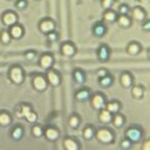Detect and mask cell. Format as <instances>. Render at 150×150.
Masks as SVG:
<instances>
[{
	"mask_svg": "<svg viewBox=\"0 0 150 150\" xmlns=\"http://www.w3.org/2000/svg\"><path fill=\"white\" fill-rule=\"evenodd\" d=\"M95 138L102 143V144H110L115 139V134L112 132L111 129L108 128H101L95 131Z\"/></svg>",
	"mask_w": 150,
	"mask_h": 150,
	"instance_id": "1",
	"label": "cell"
},
{
	"mask_svg": "<svg viewBox=\"0 0 150 150\" xmlns=\"http://www.w3.org/2000/svg\"><path fill=\"white\" fill-rule=\"evenodd\" d=\"M8 79L13 84H21L25 80V71L20 66H12L8 70Z\"/></svg>",
	"mask_w": 150,
	"mask_h": 150,
	"instance_id": "2",
	"label": "cell"
},
{
	"mask_svg": "<svg viewBox=\"0 0 150 150\" xmlns=\"http://www.w3.org/2000/svg\"><path fill=\"white\" fill-rule=\"evenodd\" d=\"M124 137L128 138L129 141H131L132 144L134 143H138L143 138V130L137 125L129 127L124 132Z\"/></svg>",
	"mask_w": 150,
	"mask_h": 150,
	"instance_id": "3",
	"label": "cell"
},
{
	"mask_svg": "<svg viewBox=\"0 0 150 150\" xmlns=\"http://www.w3.org/2000/svg\"><path fill=\"white\" fill-rule=\"evenodd\" d=\"M32 86L36 91H45L48 87V82L46 80V76L41 75V74H35L32 77Z\"/></svg>",
	"mask_w": 150,
	"mask_h": 150,
	"instance_id": "4",
	"label": "cell"
},
{
	"mask_svg": "<svg viewBox=\"0 0 150 150\" xmlns=\"http://www.w3.org/2000/svg\"><path fill=\"white\" fill-rule=\"evenodd\" d=\"M89 100H90V104H91L93 109H95V110L100 111L101 109L105 108L107 100H105V97H104V95H103V94H101V93H96V94L91 95Z\"/></svg>",
	"mask_w": 150,
	"mask_h": 150,
	"instance_id": "5",
	"label": "cell"
},
{
	"mask_svg": "<svg viewBox=\"0 0 150 150\" xmlns=\"http://www.w3.org/2000/svg\"><path fill=\"white\" fill-rule=\"evenodd\" d=\"M46 80L48 82V86H52V87H57L61 84V75L59 71H56L55 69L53 68H49L47 69V73H46Z\"/></svg>",
	"mask_w": 150,
	"mask_h": 150,
	"instance_id": "6",
	"label": "cell"
},
{
	"mask_svg": "<svg viewBox=\"0 0 150 150\" xmlns=\"http://www.w3.org/2000/svg\"><path fill=\"white\" fill-rule=\"evenodd\" d=\"M18 20H19L18 14H16L15 12H13V11H6V12H4L2 15H1V22H2V25H4L5 27H7V28L11 27V26H13L14 23H16Z\"/></svg>",
	"mask_w": 150,
	"mask_h": 150,
	"instance_id": "7",
	"label": "cell"
},
{
	"mask_svg": "<svg viewBox=\"0 0 150 150\" xmlns=\"http://www.w3.org/2000/svg\"><path fill=\"white\" fill-rule=\"evenodd\" d=\"M56 28V25L54 22V20L49 19V18H46V19H42L40 22H39V30L42 33V34H48L53 30H55Z\"/></svg>",
	"mask_w": 150,
	"mask_h": 150,
	"instance_id": "8",
	"label": "cell"
},
{
	"mask_svg": "<svg viewBox=\"0 0 150 150\" xmlns=\"http://www.w3.org/2000/svg\"><path fill=\"white\" fill-rule=\"evenodd\" d=\"M76 52H77L76 46H75L73 42H70V41H64V42H62V45H61V47H60V53H61L63 56H66V57H71V56H74V55L76 54Z\"/></svg>",
	"mask_w": 150,
	"mask_h": 150,
	"instance_id": "9",
	"label": "cell"
},
{
	"mask_svg": "<svg viewBox=\"0 0 150 150\" xmlns=\"http://www.w3.org/2000/svg\"><path fill=\"white\" fill-rule=\"evenodd\" d=\"M130 18L132 20H136L138 22H142V21H144L146 19V12L141 6H135L134 8L130 9Z\"/></svg>",
	"mask_w": 150,
	"mask_h": 150,
	"instance_id": "10",
	"label": "cell"
},
{
	"mask_svg": "<svg viewBox=\"0 0 150 150\" xmlns=\"http://www.w3.org/2000/svg\"><path fill=\"white\" fill-rule=\"evenodd\" d=\"M8 32L11 34V38L14 40H19L25 35V27L21 26L20 23H14L13 26L8 27Z\"/></svg>",
	"mask_w": 150,
	"mask_h": 150,
	"instance_id": "11",
	"label": "cell"
},
{
	"mask_svg": "<svg viewBox=\"0 0 150 150\" xmlns=\"http://www.w3.org/2000/svg\"><path fill=\"white\" fill-rule=\"evenodd\" d=\"M110 54H111V52H110L109 46L104 45V43L101 45L96 52V55H97V59L100 62H107L110 59Z\"/></svg>",
	"mask_w": 150,
	"mask_h": 150,
	"instance_id": "12",
	"label": "cell"
},
{
	"mask_svg": "<svg viewBox=\"0 0 150 150\" xmlns=\"http://www.w3.org/2000/svg\"><path fill=\"white\" fill-rule=\"evenodd\" d=\"M53 64H54V56L50 53H45V54H42L40 56V59H39V66L41 68H43V69L47 70V69L52 68Z\"/></svg>",
	"mask_w": 150,
	"mask_h": 150,
	"instance_id": "13",
	"label": "cell"
},
{
	"mask_svg": "<svg viewBox=\"0 0 150 150\" xmlns=\"http://www.w3.org/2000/svg\"><path fill=\"white\" fill-rule=\"evenodd\" d=\"M43 137L49 142H55L60 137V131L55 127H48L43 129Z\"/></svg>",
	"mask_w": 150,
	"mask_h": 150,
	"instance_id": "14",
	"label": "cell"
},
{
	"mask_svg": "<svg viewBox=\"0 0 150 150\" xmlns=\"http://www.w3.org/2000/svg\"><path fill=\"white\" fill-rule=\"evenodd\" d=\"M108 33V27L104 22H96L93 26V35L96 38H102Z\"/></svg>",
	"mask_w": 150,
	"mask_h": 150,
	"instance_id": "15",
	"label": "cell"
},
{
	"mask_svg": "<svg viewBox=\"0 0 150 150\" xmlns=\"http://www.w3.org/2000/svg\"><path fill=\"white\" fill-rule=\"evenodd\" d=\"M120 83L123 88H131L134 84V76L129 71H123L120 76Z\"/></svg>",
	"mask_w": 150,
	"mask_h": 150,
	"instance_id": "16",
	"label": "cell"
},
{
	"mask_svg": "<svg viewBox=\"0 0 150 150\" xmlns=\"http://www.w3.org/2000/svg\"><path fill=\"white\" fill-rule=\"evenodd\" d=\"M127 53L130 54V55H138L141 52H142V46L139 42L137 41H131L128 43L127 48H125Z\"/></svg>",
	"mask_w": 150,
	"mask_h": 150,
	"instance_id": "17",
	"label": "cell"
},
{
	"mask_svg": "<svg viewBox=\"0 0 150 150\" xmlns=\"http://www.w3.org/2000/svg\"><path fill=\"white\" fill-rule=\"evenodd\" d=\"M30 110H33V109H32V107H30L29 104H27V103H21L20 105L16 107V109H15V115H16L18 117H20V118H25V117L28 115V112H29Z\"/></svg>",
	"mask_w": 150,
	"mask_h": 150,
	"instance_id": "18",
	"label": "cell"
},
{
	"mask_svg": "<svg viewBox=\"0 0 150 150\" xmlns=\"http://www.w3.org/2000/svg\"><path fill=\"white\" fill-rule=\"evenodd\" d=\"M90 96H91L90 90L87 89V88H82V89H80L75 93V100L77 102H86L90 98Z\"/></svg>",
	"mask_w": 150,
	"mask_h": 150,
	"instance_id": "19",
	"label": "cell"
},
{
	"mask_svg": "<svg viewBox=\"0 0 150 150\" xmlns=\"http://www.w3.org/2000/svg\"><path fill=\"white\" fill-rule=\"evenodd\" d=\"M63 148L66 150H79L80 149V144L73 137H64V139H63Z\"/></svg>",
	"mask_w": 150,
	"mask_h": 150,
	"instance_id": "20",
	"label": "cell"
},
{
	"mask_svg": "<svg viewBox=\"0 0 150 150\" xmlns=\"http://www.w3.org/2000/svg\"><path fill=\"white\" fill-rule=\"evenodd\" d=\"M116 21L118 23L120 27L122 28H129L132 25V19L129 15H122V14H117Z\"/></svg>",
	"mask_w": 150,
	"mask_h": 150,
	"instance_id": "21",
	"label": "cell"
},
{
	"mask_svg": "<svg viewBox=\"0 0 150 150\" xmlns=\"http://www.w3.org/2000/svg\"><path fill=\"white\" fill-rule=\"evenodd\" d=\"M110 123H111L115 128L120 129V128H122V127L124 125V123H125V118H124V116H123L122 114L116 112V114L112 115V118H111V122H110Z\"/></svg>",
	"mask_w": 150,
	"mask_h": 150,
	"instance_id": "22",
	"label": "cell"
},
{
	"mask_svg": "<svg viewBox=\"0 0 150 150\" xmlns=\"http://www.w3.org/2000/svg\"><path fill=\"white\" fill-rule=\"evenodd\" d=\"M73 79H74L75 83L83 84L86 82V80H87V76H86V73L82 69H75L73 71Z\"/></svg>",
	"mask_w": 150,
	"mask_h": 150,
	"instance_id": "23",
	"label": "cell"
},
{
	"mask_svg": "<svg viewBox=\"0 0 150 150\" xmlns=\"http://www.w3.org/2000/svg\"><path fill=\"white\" fill-rule=\"evenodd\" d=\"M131 96L135 100H141L144 96V88L139 84H132L131 86Z\"/></svg>",
	"mask_w": 150,
	"mask_h": 150,
	"instance_id": "24",
	"label": "cell"
},
{
	"mask_svg": "<svg viewBox=\"0 0 150 150\" xmlns=\"http://www.w3.org/2000/svg\"><path fill=\"white\" fill-rule=\"evenodd\" d=\"M111 118H112V114L110 111H108L105 108L101 109L100 112H98V120L101 123H104V124H108L111 122Z\"/></svg>",
	"mask_w": 150,
	"mask_h": 150,
	"instance_id": "25",
	"label": "cell"
},
{
	"mask_svg": "<svg viewBox=\"0 0 150 150\" xmlns=\"http://www.w3.org/2000/svg\"><path fill=\"white\" fill-rule=\"evenodd\" d=\"M102 18H103V21L104 22H108V23L115 22L116 21V18H117V12H115L112 9H104Z\"/></svg>",
	"mask_w": 150,
	"mask_h": 150,
	"instance_id": "26",
	"label": "cell"
},
{
	"mask_svg": "<svg viewBox=\"0 0 150 150\" xmlns=\"http://www.w3.org/2000/svg\"><path fill=\"white\" fill-rule=\"evenodd\" d=\"M23 135H25V130L21 125H16L11 130V137L14 141H20L23 137Z\"/></svg>",
	"mask_w": 150,
	"mask_h": 150,
	"instance_id": "27",
	"label": "cell"
},
{
	"mask_svg": "<svg viewBox=\"0 0 150 150\" xmlns=\"http://www.w3.org/2000/svg\"><path fill=\"white\" fill-rule=\"evenodd\" d=\"M105 109L108 111H110L112 115L116 114V112H120L121 110V103L118 101H110V102H107L105 104Z\"/></svg>",
	"mask_w": 150,
	"mask_h": 150,
	"instance_id": "28",
	"label": "cell"
},
{
	"mask_svg": "<svg viewBox=\"0 0 150 150\" xmlns=\"http://www.w3.org/2000/svg\"><path fill=\"white\" fill-rule=\"evenodd\" d=\"M95 129H94V127L93 125H87L83 130H82V136H83V138L86 139V141H90V139H93L94 137H95Z\"/></svg>",
	"mask_w": 150,
	"mask_h": 150,
	"instance_id": "29",
	"label": "cell"
},
{
	"mask_svg": "<svg viewBox=\"0 0 150 150\" xmlns=\"http://www.w3.org/2000/svg\"><path fill=\"white\" fill-rule=\"evenodd\" d=\"M12 123V116L7 111H0V125L8 127Z\"/></svg>",
	"mask_w": 150,
	"mask_h": 150,
	"instance_id": "30",
	"label": "cell"
},
{
	"mask_svg": "<svg viewBox=\"0 0 150 150\" xmlns=\"http://www.w3.org/2000/svg\"><path fill=\"white\" fill-rule=\"evenodd\" d=\"M98 83H100V86H101L102 88H109V87H111V84L114 83V77H112L110 74H108V75H105V76L98 79Z\"/></svg>",
	"mask_w": 150,
	"mask_h": 150,
	"instance_id": "31",
	"label": "cell"
},
{
	"mask_svg": "<svg viewBox=\"0 0 150 150\" xmlns=\"http://www.w3.org/2000/svg\"><path fill=\"white\" fill-rule=\"evenodd\" d=\"M80 123H81V118L76 115V114H73L69 118H68V125L71 128V129H77L80 127Z\"/></svg>",
	"mask_w": 150,
	"mask_h": 150,
	"instance_id": "32",
	"label": "cell"
},
{
	"mask_svg": "<svg viewBox=\"0 0 150 150\" xmlns=\"http://www.w3.org/2000/svg\"><path fill=\"white\" fill-rule=\"evenodd\" d=\"M12 40L13 39L11 38V34H9L8 29H2L0 32V41H1L2 45H9Z\"/></svg>",
	"mask_w": 150,
	"mask_h": 150,
	"instance_id": "33",
	"label": "cell"
},
{
	"mask_svg": "<svg viewBox=\"0 0 150 150\" xmlns=\"http://www.w3.org/2000/svg\"><path fill=\"white\" fill-rule=\"evenodd\" d=\"M30 131H32V136L35 137V138H40V137L43 136V129H42V127L39 125V124H35V123H34V125L32 127Z\"/></svg>",
	"mask_w": 150,
	"mask_h": 150,
	"instance_id": "34",
	"label": "cell"
},
{
	"mask_svg": "<svg viewBox=\"0 0 150 150\" xmlns=\"http://www.w3.org/2000/svg\"><path fill=\"white\" fill-rule=\"evenodd\" d=\"M117 14H122V15H129L130 14V7L127 4H121L117 8Z\"/></svg>",
	"mask_w": 150,
	"mask_h": 150,
	"instance_id": "35",
	"label": "cell"
},
{
	"mask_svg": "<svg viewBox=\"0 0 150 150\" xmlns=\"http://www.w3.org/2000/svg\"><path fill=\"white\" fill-rule=\"evenodd\" d=\"M25 120L28 122V123H36V121H38V115H36V112L34 111V110H30L29 112H28V115L25 117Z\"/></svg>",
	"mask_w": 150,
	"mask_h": 150,
	"instance_id": "36",
	"label": "cell"
},
{
	"mask_svg": "<svg viewBox=\"0 0 150 150\" xmlns=\"http://www.w3.org/2000/svg\"><path fill=\"white\" fill-rule=\"evenodd\" d=\"M46 38H47V41H48V42L54 43V42H56V41L59 40V34H57L55 30H53V32L46 34Z\"/></svg>",
	"mask_w": 150,
	"mask_h": 150,
	"instance_id": "37",
	"label": "cell"
},
{
	"mask_svg": "<svg viewBox=\"0 0 150 150\" xmlns=\"http://www.w3.org/2000/svg\"><path fill=\"white\" fill-rule=\"evenodd\" d=\"M115 1L116 0H101V6L103 9H111L112 6L115 5Z\"/></svg>",
	"mask_w": 150,
	"mask_h": 150,
	"instance_id": "38",
	"label": "cell"
},
{
	"mask_svg": "<svg viewBox=\"0 0 150 150\" xmlns=\"http://www.w3.org/2000/svg\"><path fill=\"white\" fill-rule=\"evenodd\" d=\"M131 145H132V143H131V141H129L128 138L122 139L121 143H120V146H121V149H123V150H128V149H130Z\"/></svg>",
	"mask_w": 150,
	"mask_h": 150,
	"instance_id": "39",
	"label": "cell"
},
{
	"mask_svg": "<svg viewBox=\"0 0 150 150\" xmlns=\"http://www.w3.org/2000/svg\"><path fill=\"white\" fill-rule=\"evenodd\" d=\"M35 55H36V53H35L34 50H26V52L23 53L25 59L28 60V61H33V60L35 59Z\"/></svg>",
	"mask_w": 150,
	"mask_h": 150,
	"instance_id": "40",
	"label": "cell"
},
{
	"mask_svg": "<svg viewBox=\"0 0 150 150\" xmlns=\"http://www.w3.org/2000/svg\"><path fill=\"white\" fill-rule=\"evenodd\" d=\"M28 6V1L27 0H16L15 1V7L18 9H25Z\"/></svg>",
	"mask_w": 150,
	"mask_h": 150,
	"instance_id": "41",
	"label": "cell"
},
{
	"mask_svg": "<svg viewBox=\"0 0 150 150\" xmlns=\"http://www.w3.org/2000/svg\"><path fill=\"white\" fill-rule=\"evenodd\" d=\"M142 28L145 32H150V19H145L144 21H142Z\"/></svg>",
	"mask_w": 150,
	"mask_h": 150,
	"instance_id": "42",
	"label": "cell"
},
{
	"mask_svg": "<svg viewBox=\"0 0 150 150\" xmlns=\"http://www.w3.org/2000/svg\"><path fill=\"white\" fill-rule=\"evenodd\" d=\"M108 74L109 73H108V70L105 68H101V69L97 70V79H101V77H103V76H105Z\"/></svg>",
	"mask_w": 150,
	"mask_h": 150,
	"instance_id": "43",
	"label": "cell"
},
{
	"mask_svg": "<svg viewBox=\"0 0 150 150\" xmlns=\"http://www.w3.org/2000/svg\"><path fill=\"white\" fill-rule=\"evenodd\" d=\"M142 150H150V138L145 139L142 144Z\"/></svg>",
	"mask_w": 150,
	"mask_h": 150,
	"instance_id": "44",
	"label": "cell"
},
{
	"mask_svg": "<svg viewBox=\"0 0 150 150\" xmlns=\"http://www.w3.org/2000/svg\"><path fill=\"white\" fill-rule=\"evenodd\" d=\"M148 57H149V60H150V48L148 49Z\"/></svg>",
	"mask_w": 150,
	"mask_h": 150,
	"instance_id": "45",
	"label": "cell"
},
{
	"mask_svg": "<svg viewBox=\"0 0 150 150\" xmlns=\"http://www.w3.org/2000/svg\"><path fill=\"white\" fill-rule=\"evenodd\" d=\"M96 1H101V0H96Z\"/></svg>",
	"mask_w": 150,
	"mask_h": 150,
	"instance_id": "46",
	"label": "cell"
}]
</instances>
